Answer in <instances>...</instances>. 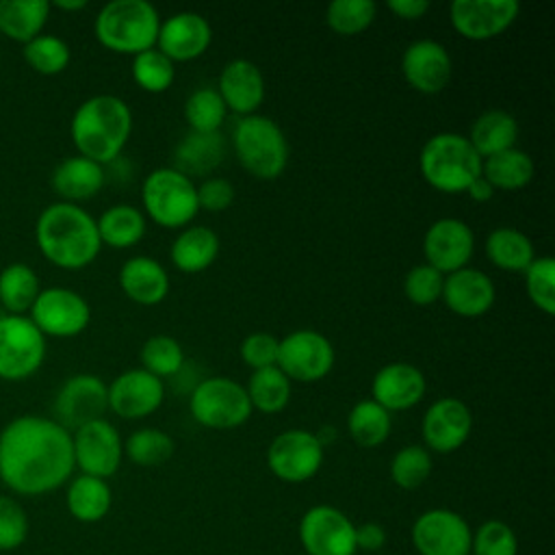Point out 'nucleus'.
Returning <instances> with one entry per match:
<instances>
[{
	"mask_svg": "<svg viewBox=\"0 0 555 555\" xmlns=\"http://www.w3.org/2000/svg\"><path fill=\"white\" fill-rule=\"evenodd\" d=\"M72 434L54 418L22 414L0 431V481L15 494L39 496L74 473Z\"/></svg>",
	"mask_w": 555,
	"mask_h": 555,
	"instance_id": "nucleus-1",
	"label": "nucleus"
},
{
	"mask_svg": "<svg viewBox=\"0 0 555 555\" xmlns=\"http://www.w3.org/2000/svg\"><path fill=\"white\" fill-rule=\"evenodd\" d=\"M35 243L48 262L67 271L91 264L102 249L95 219L69 202H54L39 212Z\"/></svg>",
	"mask_w": 555,
	"mask_h": 555,
	"instance_id": "nucleus-2",
	"label": "nucleus"
},
{
	"mask_svg": "<svg viewBox=\"0 0 555 555\" xmlns=\"http://www.w3.org/2000/svg\"><path fill=\"white\" fill-rule=\"evenodd\" d=\"M132 132V111L119 95L98 93L78 104L69 121V137L80 156L100 165L113 163Z\"/></svg>",
	"mask_w": 555,
	"mask_h": 555,
	"instance_id": "nucleus-3",
	"label": "nucleus"
},
{
	"mask_svg": "<svg viewBox=\"0 0 555 555\" xmlns=\"http://www.w3.org/2000/svg\"><path fill=\"white\" fill-rule=\"evenodd\" d=\"M160 15L147 0H111L93 22L95 39L121 54H139L156 46Z\"/></svg>",
	"mask_w": 555,
	"mask_h": 555,
	"instance_id": "nucleus-4",
	"label": "nucleus"
},
{
	"mask_svg": "<svg viewBox=\"0 0 555 555\" xmlns=\"http://www.w3.org/2000/svg\"><path fill=\"white\" fill-rule=\"evenodd\" d=\"M483 158L475 152L466 134L438 132L421 150L418 167L429 186L442 193H464L481 176Z\"/></svg>",
	"mask_w": 555,
	"mask_h": 555,
	"instance_id": "nucleus-5",
	"label": "nucleus"
},
{
	"mask_svg": "<svg viewBox=\"0 0 555 555\" xmlns=\"http://www.w3.org/2000/svg\"><path fill=\"white\" fill-rule=\"evenodd\" d=\"M232 145L238 163L260 180L282 176L288 165L286 134L267 115L241 117L232 130Z\"/></svg>",
	"mask_w": 555,
	"mask_h": 555,
	"instance_id": "nucleus-6",
	"label": "nucleus"
},
{
	"mask_svg": "<svg viewBox=\"0 0 555 555\" xmlns=\"http://www.w3.org/2000/svg\"><path fill=\"white\" fill-rule=\"evenodd\" d=\"M141 202L147 217L163 228H184L199 212L197 186L173 167H158L145 176Z\"/></svg>",
	"mask_w": 555,
	"mask_h": 555,
	"instance_id": "nucleus-7",
	"label": "nucleus"
},
{
	"mask_svg": "<svg viewBox=\"0 0 555 555\" xmlns=\"http://www.w3.org/2000/svg\"><path fill=\"white\" fill-rule=\"evenodd\" d=\"M191 416L210 429H232L251 414V403L243 384L232 377L212 375L195 384L189 399Z\"/></svg>",
	"mask_w": 555,
	"mask_h": 555,
	"instance_id": "nucleus-8",
	"label": "nucleus"
},
{
	"mask_svg": "<svg viewBox=\"0 0 555 555\" xmlns=\"http://www.w3.org/2000/svg\"><path fill=\"white\" fill-rule=\"evenodd\" d=\"M46 360V336L26 314H0V379L35 375Z\"/></svg>",
	"mask_w": 555,
	"mask_h": 555,
	"instance_id": "nucleus-9",
	"label": "nucleus"
},
{
	"mask_svg": "<svg viewBox=\"0 0 555 555\" xmlns=\"http://www.w3.org/2000/svg\"><path fill=\"white\" fill-rule=\"evenodd\" d=\"M275 366L291 382H319L334 366V347L325 334L301 327L280 338Z\"/></svg>",
	"mask_w": 555,
	"mask_h": 555,
	"instance_id": "nucleus-10",
	"label": "nucleus"
},
{
	"mask_svg": "<svg viewBox=\"0 0 555 555\" xmlns=\"http://www.w3.org/2000/svg\"><path fill=\"white\" fill-rule=\"evenodd\" d=\"M28 319L43 336L72 338L87 330L91 321V308L87 299L65 286L41 288Z\"/></svg>",
	"mask_w": 555,
	"mask_h": 555,
	"instance_id": "nucleus-11",
	"label": "nucleus"
},
{
	"mask_svg": "<svg viewBox=\"0 0 555 555\" xmlns=\"http://www.w3.org/2000/svg\"><path fill=\"white\" fill-rule=\"evenodd\" d=\"M323 444L308 429H286L278 434L267 449L269 470L288 483L312 479L323 464Z\"/></svg>",
	"mask_w": 555,
	"mask_h": 555,
	"instance_id": "nucleus-12",
	"label": "nucleus"
},
{
	"mask_svg": "<svg viewBox=\"0 0 555 555\" xmlns=\"http://www.w3.org/2000/svg\"><path fill=\"white\" fill-rule=\"evenodd\" d=\"M74 464L82 475L106 479L117 473L124 457V442L113 423L106 418L91 421L72 431Z\"/></svg>",
	"mask_w": 555,
	"mask_h": 555,
	"instance_id": "nucleus-13",
	"label": "nucleus"
},
{
	"mask_svg": "<svg viewBox=\"0 0 555 555\" xmlns=\"http://www.w3.org/2000/svg\"><path fill=\"white\" fill-rule=\"evenodd\" d=\"M299 540L306 555H353L356 525L332 505H314L299 520Z\"/></svg>",
	"mask_w": 555,
	"mask_h": 555,
	"instance_id": "nucleus-14",
	"label": "nucleus"
},
{
	"mask_svg": "<svg viewBox=\"0 0 555 555\" xmlns=\"http://www.w3.org/2000/svg\"><path fill=\"white\" fill-rule=\"evenodd\" d=\"M108 410L106 384L91 373H78L63 382L54 397V421L69 434L78 427L104 418Z\"/></svg>",
	"mask_w": 555,
	"mask_h": 555,
	"instance_id": "nucleus-15",
	"label": "nucleus"
},
{
	"mask_svg": "<svg viewBox=\"0 0 555 555\" xmlns=\"http://www.w3.org/2000/svg\"><path fill=\"white\" fill-rule=\"evenodd\" d=\"M470 535L468 522L444 507L423 512L412 525V544L421 555H468Z\"/></svg>",
	"mask_w": 555,
	"mask_h": 555,
	"instance_id": "nucleus-16",
	"label": "nucleus"
},
{
	"mask_svg": "<svg viewBox=\"0 0 555 555\" xmlns=\"http://www.w3.org/2000/svg\"><path fill=\"white\" fill-rule=\"evenodd\" d=\"M475 251V234L470 225L457 217L436 219L423 236V254L429 267L442 275L468 267Z\"/></svg>",
	"mask_w": 555,
	"mask_h": 555,
	"instance_id": "nucleus-17",
	"label": "nucleus"
},
{
	"mask_svg": "<svg viewBox=\"0 0 555 555\" xmlns=\"http://www.w3.org/2000/svg\"><path fill=\"white\" fill-rule=\"evenodd\" d=\"M518 11L516 0H453L449 7L453 28L470 41H486L505 33Z\"/></svg>",
	"mask_w": 555,
	"mask_h": 555,
	"instance_id": "nucleus-18",
	"label": "nucleus"
},
{
	"mask_svg": "<svg viewBox=\"0 0 555 555\" xmlns=\"http://www.w3.org/2000/svg\"><path fill=\"white\" fill-rule=\"evenodd\" d=\"M108 410L121 418L134 421L156 412L165 399V384L145 369H128L108 386Z\"/></svg>",
	"mask_w": 555,
	"mask_h": 555,
	"instance_id": "nucleus-19",
	"label": "nucleus"
},
{
	"mask_svg": "<svg viewBox=\"0 0 555 555\" xmlns=\"http://www.w3.org/2000/svg\"><path fill=\"white\" fill-rule=\"evenodd\" d=\"M473 414L470 408L457 397L436 399L423 414V440L427 451L451 453L457 451L470 436Z\"/></svg>",
	"mask_w": 555,
	"mask_h": 555,
	"instance_id": "nucleus-20",
	"label": "nucleus"
},
{
	"mask_svg": "<svg viewBox=\"0 0 555 555\" xmlns=\"http://www.w3.org/2000/svg\"><path fill=\"white\" fill-rule=\"evenodd\" d=\"M401 72L416 91L440 93L453 74L451 54L436 39H416L403 50Z\"/></svg>",
	"mask_w": 555,
	"mask_h": 555,
	"instance_id": "nucleus-21",
	"label": "nucleus"
},
{
	"mask_svg": "<svg viewBox=\"0 0 555 555\" xmlns=\"http://www.w3.org/2000/svg\"><path fill=\"white\" fill-rule=\"evenodd\" d=\"M212 41V28L202 13L180 11L160 20L156 48L176 61H193L202 56Z\"/></svg>",
	"mask_w": 555,
	"mask_h": 555,
	"instance_id": "nucleus-22",
	"label": "nucleus"
},
{
	"mask_svg": "<svg viewBox=\"0 0 555 555\" xmlns=\"http://www.w3.org/2000/svg\"><path fill=\"white\" fill-rule=\"evenodd\" d=\"M496 297L494 282L488 273L475 267H462L444 275L440 299L457 317L475 319L486 314Z\"/></svg>",
	"mask_w": 555,
	"mask_h": 555,
	"instance_id": "nucleus-23",
	"label": "nucleus"
},
{
	"mask_svg": "<svg viewBox=\"0 0 555 555\" xmlns=\"http://www.w3.org/2000/svg\"><path fill=\"white\" fill-rule=\"evenodd\" d=\"M215 89L219 91L225 108L241 117L254 115L264 100V76L254 61L232 59L221 67Z\"/></svg>",
	"mask_w": 555,
	"mask_h": 555,
	"instance_id": "nucleus-24",
	"label": "nucleus"
},
{
	"mask_svg": "<svg viewBox=\"0 0 555 555\" xmlns=\"http://www.w3.org/2000/svg\"><path fill=\"white\" fill-rule=\"evenodd\" d=\"M427 382L421 369L410 362L384 364L371 384V399L388 412H401L416 405L425 395Z\"/></svg>",
	"mask_w": 555,
	"mask_h": 555,
	"instance_id": "nucleus-25",
	"label": "nucleus"
},
{
	"mask_svg": "<svg viewBox=\"0 0 555 555\" xmlns=\"http://www.w3.org/2000/svg\"><path fill=\"white\" fill-rule=\"evenodd\" d=\"M104 180H106L104 165L78 154L61 160L54 167L50 184L54 193L61 197V202L76 204L98 195L100 189L104 186Z\"/></svg>",
	"mask_w": 555,
	"mask_h": 555,
	"instance_id": "nucleus-26",
	"label": "nucleus"
},
{
	"mask_svg": "<svg viewBox=\"0 0 555 555\" xmlns=\"http://www.w3.org/2000/svg\"><path fill=\"white\" fill-rule=\"evenodd\" d=\"M119 286L128 299L141 306H154L167 297L169 275L158 260L132 256L119 269Z\"/></svg>",
	"mask_w": 555,
	"mask_h": 555,
	"instance_id": "nucleus-27",
	"label": "nucleus"
},
{
	"mask_svg": "<svg viewBox=\"0 0 555 555\" xmlns=\"http://www.w3.org/2000/svg\"><path fill=\"white\" fill-rule=\"evenodd\" d=\"M225 156V139L221 132L189 130L173 152V169L184 176H206L219 167Z\"/></svg>",
	"mask_w": 555,
	"mask_h": 555,
	"instance_id": "nucleus-28",
	"label": "nucleus"
},
{
	"mask_svg": "<svg viewBox=\"0 0 555 555\" xmlns=\"http://www.w3.org/2000/svg\"><path fill=\"white\" fill-rule=\"evenodd\" d=\"M466 139L481 158H488L503 150L516 147L518 121L512 113L503 108H490L473 121Z\"/></svg>",
	"mask_w": 555,
	"mask_h": 555,
	"instance_id": "nucleus-29",
	"label": "nucleus"
},
{
	"mask_svg": "<svg viewBox=\"0 0 555 555\" xmlns=\"http://www.w3.org/2000/svg\"><path fill=\"white\" fill-rule=\"evenodd\" d=\"M219 254V236L206 225H186L171 243L169 256L184 273L208 269Z\"/></svg>",
	"mask_w": 555,
	"mask_h": 555,
	"instance_id": "nucleus-30",
	"label": "nucleus"
},
{
	"mask_svg": "<svg viewBox=\"0 0 555 555\" xmlns=\"http://www.w3.org/2000/svg\"><path fill=\"white\" fill-rule=\"evenodd\" d=\"M48 0H0V35L28 43L41 35L50 17Z\"/></svg>",
	"mask_w": 555,
	"mask_h": 555,
	"instance_id": "nucleus-31",
	"label": "nucleus"
},
{
	"mask_svg": "<svg viewBox=\"0 0 555 555\" xmlns=\"http://www.w3.org/2000/svg\"><path fill=\"white\" fill-rule=\"evenodd\" d=\"M65 503L69 514L80 522H98L102 520L113 503L111 488L106 479L91 477V475H78L69 481Z\"/></svg>",
	"mask_w": 555,
	"mask_h": 555,
	"instance_id": "nucleus-32",
	"label": "nucleus"
},
{
	"mask_svg": "<svg viewBox=\"0 0 555 555\" xmlns=\"http://www.w3.org/2000/svg\"><path fill=\"white\" fill-rule=\"evenodd\" d=\"M98 234L100 243L115 247V249H126L137 245L143 234H145V215L132 206V204H115L108 206L98 219Z\"/></svg>",
	"mask_w": 555,
	"mask_h": 555,
	"instance_id": "nucleus-33",
	"label": "nucleus"
},
{
	"mask_svg": "<svg viewBox=\"0 0 555 555\" xmlns=\"http://www.w3.org/2000/svg\"><path fill=\"white\" fill-rule=\"evenodd\" d=\"M533 173V158L520 147L503 150L481 163V176L494 186V191H518L531 182Z\"/></svg>",
	"mask_w": 555,
	"mask_h": 555,
	"instance_id": "nucleus-34",
	"label": "nucleus"
},
{
	"mask_svg": "<svg viewBox=\"0 0 555 555\" xmlns=\"http://www.w3.org/2000/svg\"><path fill=\"white\" fill-rule=\"evenodd\" d=\"M486 254L503 271H525L535 258L531 238L512 225H499L488 234Z\"/></svg>",
	"mask_w": 555,
	"mask_h": 555,
	"instance_id": "nucleus-35",
	"label": "nucleus"
},
{
	"mask_svg": "<svg viewBox=\"0 0 555 555\" xmlns=\"http://www.w3.org/2000/svg\"><path fill=\"white\" fill-rule=\"evenodd\" d=\"M41 291L39 275L24 262H11L0 271V306L7 314L30 312Z\"/></svg>",
	"mask_w": 555,
	"mask_h": 555,
	"instance_id": "nucleus-36",
	"label": "nucleus"
},
{
	"mask_svg": "<svg viewBox=\"0 0 555 555\" xmlns=\"http://www.w3.org/2000/svg\"><path fill=\"white\" fill-rule=\"evenodd\" d=\"M390 429H392L390 412L384 410L373 399L358 401L347 414V431L353 438V442L364 449H373L386 442V438L390 436Z\"/></svg>",
	"mask_w": 555,
	"mask_h": 555,
	"instance_id": "nucleus-37",
	"label": "nucleus"
},
{
	"mask_svg": "<svg viewBox=\"0 0 555 555\" xmlns=\"http://www.w3.org/2000/svg\"><path fill=\"white\" fill-rule=\"evenodd\" d=\"M245 390L251 408L264 414H275L282 412L291 401L293 384L278 366H267L251 373Z\"/></svg>",
	"mask_w": 555,
	"mask_h": 555,
	"instance_id": "nucleus-38",
	"label": "nucleus"
},
{
	"mask_svg": "<svg viewBox=\"0 0 555 555\" xmlns=\"http://www.w3.org/2000/svg\"><path fill=\"white\" fill-rule=\"evenodd\" d=\"M173 438L156 427L137 429L124 442V453L139 466H160L173 455Z\"/></svg>",
	"mask_w": 555,
	"mask_h": 555,
	"instance_id": "nucleus-39",
	"label": "nucleus"
},
{
	"mask_svg": "<svg viewBox=\"0 0 555 555\" xmlns=\"http://www.w3.org/2000/svg\"><path fill=\"white\" fill-rule=\"evenodd\" d=\"M225 113L228 108L215 87H199L184 102V119L193 132H219Z\"/></svg>",
	"mask_w": 555,
	"mask_h": 555,
	"instance_id": "nucleus-40",
	"label": "nucleus"
},
{
	"mask_svg": "<svg viewBox=\"0 0 555 555\" xmlns=\"http://www.w3.org/2000/svg\"><path fill=\"white\" fill-rule=\"evenodd\" d=\"M130 72H132V80L143 91H150V93L167 91L176 78L173 61L167 59L156 46L134 54Z\"/></svg>",
	"mask_w": 555,
	"mask_h": 555,
	"instance_id": "nucleus-41",
	"label": "nucleus"
},
{
	"mask_svg": "<svg viewBox=\"0 0 555 555\" xmlns=\"http://www.w3.org/2000/svg\"><path fill=\"white\" fill-rule=\"evenodd\" d=\"M22 54H24V61L30 65V69H35L37 74H43V76L61 74L69 65V59H72V50L67 46V41H63L56 35H46V33H41L33 41L24 43Z\"/></svg>",
	"mask_w": 555,
	"mask_h": 555,
	"instance_id": "nucleus-42",
	"label": "nucleus"
},
{
	"mask_svg": "<svg viewBox=\"0 0 555 555\" xmlns=\"http://www.w3.org/2000/svg\"><path fill=\"white\" fill-rule=\"evenodd\" d=\"M141 369L156 377L176 375L184 366L182 345L167 334L150 336L141 347Z\"/></svg>",
	"mask_w": 555,
	"mask_h": 555,
	"instance_id": "nucleus-43",
	"label": "nucleus"
},
{
	"mask_svg": "<svg viewBox=\"0 0 555 555\" xmlns=\"http://www.w3.org/2000/svg\"><path fill=\"white\" fill-rule=\"evenodd\" d=\"M377 15L373 0H334L325 9L327 26L338 35H358L366 30Z\"/></svg>",
	"mask_w": 555,
	"mask_h": 555,
	"instance_id": "nucleus-44",
	"label": "nucleus"
},
{
	"mask_svg": "<svg viewBox=\"0 0 555 555\" xmlns=\"http://www.w3.org/2000/svg\"><path fill=\"white\" fill-rule=\"evenodd\" d=\"M431 473V455L421 444H408L392 455L390 479L403 490H416Z\"/></svg>",
	"mask_w": 555,
	"mask_h": 555,
	"instance_id": "nucleus-45",
	"label": "nucleus"
},
{
	"mask_svg": "<svg viewBox=\"0 0 555 555\" xmlns=\"http://www.w3.org/2000/svg\"><path fill=\"white\" fill-rule=\"evenodd\" d=\"M525 288L531 304L544 314L555 312V260L551 256H535L522 271Z\"/></svg>",
	"mask_w": 555,
	"mask_h": 555,
	"instance_id": "nucleus-46",
	"label": "nucleus"
},
{
	"mask_svg": "<svg viewBox=\"0 0 555 555\" xmlns=\"http://www.w3.org/2000/svg\"><path fill=\"white\" fill-rule=\"evenodd\" d=\"M473 555H518V538L503 520H486L470 535Z\"/></svg>",
	"mask_w": 555,
	"mask_h": 555,
	"instance_id": "nucleus-47",
	"label": "nucleus"
},
{
	"mask_svg": "<svg viewBox=\"0 0 555 555\" xmlns=\"http://www.w3.org/2000/svg\"><path fill=\"white\" fill-rule=\"evenodd\" d=\"M444 275L427 262L414 264L403 278V293L416 306H429L442 295Z\"/></svg>",
	"mask_w": 555,
	"mask_h": 555,
	"instance_id": "nucleus-48",
	"label": "nucleus"
},
{
	"mask_svg": "<svg viewBox=\"0 0 555 555\" xmlns=\"http://www.w3.org/2000/svg\"><path fill=\"white\" fill-rule=\"evenodd\" d=\"M28 538V516L24 507L7 494H0V551H15Z\"/></svg>",
	"mask_w": 555,
	"mask_h": 555,
	"instance_id": "nucleus-49",
	"label": "nucleus"
},
{
	"mask_svg": "<svg viewBox=\"0 0 555 555\" xmlns=\"http://www.w3.org/2000/svg\"><path fill=\"white\" fill-rule=\"evenodd\" d=\"M280 340L269 332H254L241 343V358L254 371L275 366Z\"/></svg>",
	"mask_w": 555,
	"mask_h": 555,
	"instance_id": "nucleus-50",
	"label": "nucleus"
},
{
	"mask_svg": "<svg viewBox=\"0 0 555 555\" xmlns=\"http://www.w3.org/2000/svg\"><path fill=\"white\" fill-rule=\"evenodd\" d=\"M234 202V186L230 180L225 178H208L197 186V204L204 210L210 212H219L230 208V204Z\"/></svg>",
	"mask_w": 555,
	"mask_h": 555,
	"instance_id": "nucleus-51",
	"label": "nucleus"
},
{
	"mask_svg": "<svg viewBox=\"0 0 555 555\" xmlns=\"http://www.w3.org/2000/svg\"><path fill=\"white\" fill-rule=\"evenodd\" d=\"M386 544V531L377 522H364L356 527V548H362L366 553H375Z\"/></svg>",
	"mask_w": 555,
	"mask_h": 555,
	"instance_id": "nucleus-52",
	"label": "nucleus"
},
{
	"mask_svg": "<svg viewBox=\"0 0 555 555\" xmlns=\"http://www.w3.org/2000/svg\"><path fill=\"white\" fill-rule=\"evenodd\" d=\"M386 7L401 20H421L429 11L427 0H388Z\"/></svg>",
	"mask_w": 555,
	"mask_h": 555,
	"instance_id": "nucleus-53",
	"label": "nucleus"
},
{
	"mask_svg": "<svg viewBox=\"0 0 555 555\" xmlns=\"http://www.w3.org/2000/svg\"><path fill=\"white\" fill-rule=\"evenodd\" d=\"M466 193H468V197L475 199V202H490L496 191H494V186H492L483 176H477V178L468 184Z\"/></svg>",
	"mask_w": 555,
	"mask_h": 555,
	"instance_id": "nucleus-54",
	"label": "nucleus"
},
{
	"mask_svg": "<svg viewBox=\"0 0 555 555\" xmlns=\"http://www.w3.org/2000/svg\"><path fill=\"white\" fill-rule=\"evenodd\" d=\"M50 7H56L61 11H80L87 7V0H54Z\"/></svg>",
	"mask_w": 555,
	"mask_h": 555,
	"instance_id": "nucleus-55",
	"label": "nucleus"
}]
</instances>
